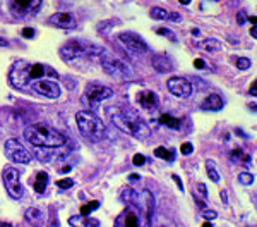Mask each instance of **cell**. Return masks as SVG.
I'll use <instances>...</instances> for the list:
<instances>
[{"instance_id":"cell-40","label":"cell","mask_w":257,"mask_h":227,"mask_svg":"<svg viewBox=\"0 0 257 227\" xmlns=\"http://www.w3.org/2000/svg\"><path fill=\"white\" fill-rule=\"evenodd\" d=\"M168 19H172V21H180L182 18L178 14H175V12H170L168 14Z\"/></svg>"},{"instance_id":"cell-3","label":"cell","mask_w":257,"mask_h":227,"mask_svg":"<svg viewBox=\"0 0 257 227\" xmlns=\"http://www.w3.org/2000/svg\"><path fill=\"white\" fill-rule=\"evenodd\" d=\"M108 114L111 117V122H113L120 131H123V133L132 134L141 139H146V138H149V134H151V129H149L146 124L141 121L132 110L111 109Z\"/></svg>"},{"instance_id":"cell-38","label":"cell","mask_w":257,"mask_h":227,"mask_svg":"<svg viewBox=\"0 0 257 227\" xmlns=\"http://www.w3.org/2000/svg\"><path fill=\"white\" fill-rule=\"evenodd\" d=\"M194 65H196V69H204L206 67V62L202 59H196L194 60Z\"/></svg>"},{"instance_id":"cell-47","label":"cell","mask_w":257,"mask_h":227,"mask_svg":"<svg viewBox=\"0 0 257 227\" xmlns=\"http://www.w3.org/2000/svg\"><path fill=\"white\" fill-rule=\"evenodd\" d=\"M0 45H9V43H7L6 40H0Z\"/></svg>"},{"instance_id":"cell-36","label":"cell","mask_w":257,"mask_h":227,"mask_svg":"<svg viewBox=\"0 0 257 227\" xmlns=\"http://www.w3.org/2000/svg\"><path fill=\"white\" fill-rule=\"evenodd\" d=\"M132 162H134V165H144L146 164V157L141 155V154H136L134 159H132Z\"/></svg>"},{"instance_id":"cell-23","label":"cell","mask_w":257,"mask_h":227,"mask_svg":"<svg viewBox=\"0 0 257 227\" xmlns=\"http://www.w3.org/2000/svg\"><path fill=\"white\" fill-rule=\"evenodd\" d=\"M160 124H163V126H167V127H172V129H180L182 121L177 117H173V115H170V114H163L160 117Z\"/></svg>"},{"instance_id":"cell-21","label":"cell","mask_w":257,"mask_h":227,"mask_svg":"<svg viewBox=\"0 0 257 227\" xmlns=\"http://www.w3.org/2000/svg\"><path fill=\"white\" fill-rule=\"evenodd\" d=\"M197 47L201 48V50H204V52H209V53H216L221 50V41L216 40V38H206V40H202V41H199L197 43Z\"/></svg>"},{"instance_id":"cell-37","label":"cell","mask_w":257,"mask_h":227,"mask_svg":"<svg viewBox=\"0 0 257 227\" xmlns=\"http://www.w3.org/2000/svg\"><path fill=\"white\" fill-rule=\"evenodd\" d=\"M23 36H26V38H33V36H35V30H33V28H24Z\"/></svg>"},{"instance_id":"cell-7","label":"cell","mask_w":257,"mask_h":227,"mask_svg":"<svg viewBox=\"0 0 257 227\" xmlns=\"http://www.w3.org/2000/svg\"><path fill=\"white\" fill-rule=\"evenodd\" d=\"M113 97V90L108 88L105 85H98V83H91V85L86 86L84 95L81 97L82 105H86V109H98V105L101 102L108 100V98Z\"/></svg>"},{"instance_id":"cell-6","label":"cell","mask_w":257,"mask_h":227,"mask_svg":"<svg viewBox=\"0 0 257 227\" xmlns=\"http://www.w3.org/2000/svg\"><path fill=\"white\" fill-rule=\"evenodd\" d=\"M99 65L103 67V71H105L108 76L115 78V80H120V81H125L128 78L134 76V72H132V69L128 67V65L123 62L122 59H118V57L111 55L108 52H103L101 55H99Z\"/></svg>"},{"instance_id":"cell-13","label":"cell","mask_w":257,"mask_h":227,"mask_svg":"<svg viewBox=\"0 0 257 227\" xmlns=\"http://www.w3.org/2000/svg\"><path fill=\"white\" fill-rule=\"evenodd\" d=\"M138 205L144 212V217H146V227H149L153 220V212H155V196H153V193L149 189H143L141 191Z\"/></svg>"},{"instance_id":"cell-29","label":"cell","mask_w":257,"mask_h":227,"mask_svg":"<svg viewBox=\"0 0 257 227\" xmlns=\"http://www.w3.org/2000/svg\"><path fill=\"white\" fill-rule=\"evenodd\" d=\"M252 65L250 59H247V57H238L237 59V67L240 69V71H245V69H248Z\"/></svg>"},{"instance_id":"cell-8","label":"cell","mask_w":257,"mask_h":227,"mask_svg":"<svg viewBox=\"0 0 257 227\" xmlns=\"http://www.w3.org/2000/svg\"><path fill=\"white\" fill-rule=\"evenodd\" d=\"M19 171L16 167H6L2 171V183L6 186L7 193H9L11 198H14V200H19L21 196H23V184H21V179H19Z\"/></svg>"},{"instance_id":"cell-14","label":"cell","mask_w":257,"mask_h":227,"mask_svg":"<svg viewBox=\"0 0 257 227\" xmlns=\"http://www.w3.org/2000/svg\"><path fill=\"white\" fill-rule=\"evenodd\" d=\"M41 2L40 0H18V2H11L9 7L11 11L14 12L16 16H28V14H33L40 9Z\"/></svg>"},{"instance_id":"cell-31","label":"cell","mask_w":257,"mask_h":227,"mask_svg":"<svg viewBox=\"0 0 257 227\" xmlns=\"http://www.w3.org/2000/svg\"><path fill=\"white\" fill-rule=\"evenodd\" d=\"M156 33H158V35L167 36V38H170L172 41H177V35L172 30H168V28H158V30H156Z\"/></svg>"},{"instance_id":"cell-30","label":"cell","mask_w":257,"mask_h":227,"mask_svg":"<svg viewBox=\"0 0 257 227\" xmlns=\"http://www.w3.org/2000/svg\"><path fill=\"white\" fill-rule=\"evenodd\" d=\"M238 181L245 186H250L252 183H254V176H252L250 172H242V174L238 176Z\"/></svg>"},{"instance_id":"cell-18","label":"cell","mask_w":257,"mask_h":227,"mask_svg":"<svg viewBox=\"0 0 257 227\" xmlns=\"http://www.w3.org/2000/svg\"><path fill=\"white\" fill-rule=\"evenodd\" d=\"M202 110H209V112H218L223 109V98L218 93H209L208 97L202 100L201 103Z\"/></svg>"},{"instance_id":"cell-39","label":"cell","mask_w":257,"mask_h":227,"mask_svg":"<svg viewBox=\"0 0 257 227\" xmlns=\"http://www.w3.org/2000/svg\"><path fill=\"white\" fill-rule=\"evenodd\" d=\"M172 179L175 181V183L178 184V188H180V189H184V183H182V181L178 179V176H175V174H173V176H172Z\"/></svg>"},{"instance_id":"cell-46","label":"cell","mask_w":257,"mask_h":227,"mask_svg":"<svg viewBox=\"0 0 257 227\" xmlns=\"http://www.w3.org/2000/svg\"><path fill=\"white\" fill-rule=\"evenodd\" d=\"M201 227H213V224H211V222H204V224H202Z\"/></svg>"},{"instance_id":"cell-22","label":"cell","mask_w":257,"mask_h":227,"mask_svg":"<svg viewBox=\"0 0 257 227\" xmlns=\"http://www.w3.org/2000/svg\"><path fill=\"white\" fill-rule=\"evenodd\" d=\"M47 184H48V174L47 172H38L35 177V183H33V186H35V191L36 193H45V189H47Z\"/></svg>"},{"instance_id":"cell-2","label":"cell","mask_w":257,"mask_h":227,"mask_svg":"<svg viewBox=\"0 0 257 227\" xmlns=\"http://www.w3.org/2000/svg\"><path fill=\"white\" fill-rule=\"evenodd\" d=\"M24 138H26L28 143H31L33 146H38V148H59L67 141L60 131L53 129L52 126L41 122L28 126L24 129Z\"/></svg>"},{"instance_id":"cell-42","label":"cell","mask_w":257,"mask_h":227,"mask_svg":"<svg viewBox=\"0 0 257 227\" xmlns=\"http://www.w3.org/2000/svg\"><path fill=\"white\" fill-rule=\"evenodd\" d=\"M250 35H252V38H255V36H257V30H255V26H252V28H250Z\"/></svg>"},{"instance_id":"cell-11","label":"cell","mask_w":257,"mask_h":227,"mask_svg":"<svg viewBox=\"0 0 257 227\" xmlns=\"http://www.w3.org/2000/svg\"><path fill=\"white\" fill-rule=\"evenodd\" d=\"M170 93L177 98H187L192 95V85L185 78H170L167 81Z\"/></svg>"},{"instance_id":"cell-4","label":"cell","mask_w":257,"mask_h":227,"mask_svg":"<svg viewBox=\"0 0 257 227\" xmlns=\"http://www.w3.org/2000/svg\"><path fill=\"white\" fill-rule=\"evenodd\" d=\"M103 52H105V48H99L96 45L89 43V41H82V40H70L59 48L62 60H65V62H74L79 59L98 60Z\"/></svg>"},{"instance_id":"cell-1","label":"cell","mask_w":257,"mask_h":227,"mask_svg":"<svg viewBox=\"0 0 257 227\" xmlns=\"http://www.w3.org/2000/svg\"><path fill=\"white\" fill-rule=\"evenodd\" d=\"M53 81L59 80V72L52 69L48 64L41 62H30V60H18L9 71V81L14 88L18 90H30L35 83L38 81Z\"/></svg>"},{"instance_id":"cell-16","label":"cell","mask_w":257,"mask_h":227,"mask_svg":"<svg viewBox=\"0 0 257 227\" xmlns=\"http://www.w3.org/2000/svg\"><path fill=\"white\" fill-rule=\"evenodd\" d=\"M138 103L143 109L153 110V109H158L160 98H158V95L155 92H151V90H141V92H138Z\"/></svg>"},{"instance_id":"cell-32","label":"cell","mask_w":257,"mask_h":227,"mask_svg":"<svg viewBox=\"0 0 257 227\" xmlns=\"http://www.w3.org/2000/svg\"><path fill=\"white\" fill-rule=\"evenodd\" d=\"M216 215H218V213L214 212V210H208V208H206V210H202V212H201V217L204 218L206 222L214 220V218H216Z\"/></svg>"},{"instance_id":"cell-12","label":"cell","mask_w":257,"mask_h":227,"mask_svg":"<svg viewBox=\"0 0 257 227\" xmlns=\"http://www.w3.org/2000/svg\"><path fill=\"white\" fill-rule=\"evenodd\" d=\"M30 90H33L35 93L41 95V97H47V98H59L62 95V90L59 86V83L55 81H48V80H43V81H38L31 86Z\"/></svg>"},{"instance_id":"cell-45","label":"cell","mask_w":257,"mask_h":227,"mask_svg":"<svg viewBox=\"0 0 257 227\" xmlns=\"http://www.w3.org/2000/svg\"><path fill=\"white\" fill-rule=\"evenodd\" d=\"M238 23L243 24V12H240V14H238Z\"/></svg>"},{"instance_id":"cell-15","label":"cell","mask_w":257,"mask_h":227,"mask_svg":"<svg viewBox=\"0 0 257 227\" xmlns=\"http://www.w3.org/2000/svg\"><path fill=\"white\" fill-rule=\"evenodd\" d=\"M48 24L62 28V30H70L76 26V18L70 12H55L48 18Z\"/></svg>"},{"instance_id":"cell-17","label":"cell","mask_w":257,"mask_h":227,"mask_svg":"<svg viewBox=\"0 0 257 227\" xmlns=\"http://www.w3.org/2000/svg\"><path fill=\"white\" fill-rule=\"evenodd\" d=\"M24 218H26L28 224H31L33 227H43L45 220H47V217H45V212L38 206H31V208L26 210V213H24Z\"/></svg>"},{"instance_id":"cell-26","label":"cell","mask_w":257,"mask_h":227,"mask_svg":"<svg viewBox=\"0 0 257 227\" xmlns=\"http://www.w3.org/2000/svg\"><path fill=\"white\" fill-rule=\"evenodd\" d=\"M206 169H208V176L211 177V181H214V183H218V181H219V174H218L216 169H214L213 160H208V162H206Z\"/></svg>"},{"instance_id":"cell-25","label":"cell","mask_w":257,"mask_h":227,"mask_svg":"<svg viewBox=\"0 0 257 227\" xmlns=\"http://www.w3.org/2000/svg\"><path fill=\"white\" fill-rule=\"evenodd\" d=\"M168 14H170V12L165 11V9H161V7H153V9L149 11V16H151L153 19H158V21L168 19Z\"/></svg>"},{"instance_id":"cell-24","label":"cell","mask_w":257,"mask_h":227,"mask_svg":"<svg viewBox=\"0 0 257 227\" xmlns=\"http://www.w3.org/2000/svg\"><path fill=\"white\" fill-rule=\"evenodd\" d=\"M155 157L167 160V162H173V160H175V152L170 150V148H165V146H158L155 150Z\"/></svg>"},{"instance_id":"cell-19","label":"cell","mask_w":257,"mask_h":227,"mask_svg":"<svg viewBox=\"0 0 257 227\" xmlns=\"http://www.w3.org/2000/svg\"><path fill=\"white\" fill-rule=\"evenodd\" d=\"M151 64H153V69H155L156 72H170L173 69L172 62H170V59L167 55H160V53H156V55H153L151 59Z\"/></svg>"},{"instance_id":"cell-5","label":"cell","mask_w":257,"mask_h":227,"mask_svg":"<svg viewBox=\"0 0 257 227\" xmlns=\"http://www.w3.org/2000/svg\"><path fill=\"white\" fill-rule=\"evenodd\" d=\"M76 122H77V127H79L81 134L84 136V138L91 139V141H101L106 136L105 124L99 121V117H96L93 112H89V110H81V112H77Z\"/></svg>"},{"instance_id":"cell-27","label":"cell","mask_w":257,"mask_h":227,"mask_svg":"<svg viewBox=\"0 0 257 227\" xmlns=\"http://www.w3.org/2000/svg\"><path fill=\"white\" fill-rule=\"evenodd\" d=\"M99 206V201H89L88 205H82L81 206V215H84V217H88L93 210H96Z\"/></svg>"},{"instance_id":"cell-10","label":"cell","mask_w":257,"mask_h":227,"mask_svg":"<svg viewBox=\"0 0 257 227\" xmlns=\"http://www.w3.org/2000/svg\"><path fill=\"white\" fill-rule=\"evenodd\" d=\"M6 155L7 159L18 164H30L31 154L21 144L18 139H7L6 141Z\"/></svg>"},{"instance_id":"cell-28","label":"cell","mask_w":257,"mask_h":227,"mask_svg":"<svg viewBox=\"0 0 257 227\" xmlns=\"http://www.w3.org/2000/svg\"><path fill=\"white\" fill-rule=\"evenodd\" d=\"M120 198H122L123 201H127V203H131V201H134V189L132 188H123L122 189V195H120Z\"/></svg>"},{"instance_id":"cell-44","label":"cell","mask_w":257,"mask_h":227,"mask_svg":"<svg viewBox=\"0 0 257 227\" xmlns=\"http://www.w3.org/2000/svg\"><path fill=\"white\" fill-rule=\"evenodd\" d=\"M0 227H14V225L9 224V222H0Z\"/></svg>"},{"instance_id":"cell-41","label":"cell","mask_w":257,"mask_h":227,"mask_svg":"<svg viewBox=\"0 0 257 227\" xmlns=\"http://www.w3.org/2000/svg\"><path fill=\"white\" fill-rule=\"evenodd\" d=\"M219 196H221L223 203H226V201H228V196H226V193H225V191H221V193H219Z\"/></svg>"},{"instance_id":"cell-34","label":"cell","mask_w":257,"mask_h":227,"mask_svg":"<svg viewBox=\"0 0 257 227\" xmlns=\"http://www.w3.org/2000/svg\"><path fill=\"white\" fill-rule=\"evenodd\" d=\"M180 152H182V155H190L194 152V146H192V143H184L180 146Z\"/></svg>"},{"instance_id":"cell-43","label":"cell","mask_w":257,"mask_h":227,"mask_svg":"<svg viewBox=\"0 0 257 227\" xmlns=\"http://www.w3.org/2000/svg\"><path fill=\"white\" fill-rule=\"evenodd\" d=\"M250 95H252V97H255V83H254V85H252V88H250Z\"/></svg>"},{"instance_id":"cell-20","label":"cell","mask_w":257,"mask_h":227,"mask_svg":"<svg viewBox=\"0 0 257 227\" xmlns=\"http://www.w3.org/2000/svg\"><path fill=\"white\" fill-rule=\"evenodd\" d=\"M69 224L72 227H99V222L94 218L84 217V215H74L69 218Z\"/></svg>"},{"instance_id":"cell-35","label":"cell","mask_w":257,"mask_h":227,"mask_svg":"<svg viewBox=\"0 0 257 227\" xmlns=\"http://www.w3.org/2000/svg\"><path fill=\"white\" fill-rule=\"evenodd\" d=\"M196 193L197 195H201V196H208V189H206V186L202 184V183H199V184H196Z\"/></svg>"},{"instance_id":"cell-33","label":"cell","mask_w":257,"mask_h":227,"mask_svg":"<svg viewBox=\"0 0 257 227\" xmlns=\"http://www.w3.org/2000/svg\"><path fill=\"white\" fill-rule=\"evenodd\" d=\"M57 186H59L60 189H69L74 186V181L70 179V177H65V179H59L57 181Z\"/></svg>"},{"instance_id":"cell-9","label":"cell","mask_w":257,"mask_h":227,"mask_svg":"<svg viewBox=\"0 0 257 227\" xmlns=\"http://www.w3.org/2000/svg\"><path fill=\"white\" fill-rule=\"evenodd\" d=\"M118 41L123 45V47L127 48L128 52L138 53V55L148 52V43L143 40V36L136 35V33H132V31H123V33H120V35H118Z\"/></svg>"}]
</instances>
